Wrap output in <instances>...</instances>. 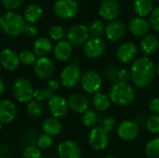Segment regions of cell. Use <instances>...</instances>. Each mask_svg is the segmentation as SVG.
<instances>
[{
	"instance_id": "cell-6",
	"label": "cell",
	"mask_w": 159,
	"mask_h": 158,
	"mask_svg": "<svg viewBox=\"0 0 159 158\" xmlns=\"http://www.w3.org/2000/svg\"><path fill=\"white\" fill-rule=\"evenodd\" d=\"M80 84L85 92L89 94H96L102 88V79L98 72L87 71L82 74Z\"/></svg>"
},
{
	"instance_id": "cell-13",
	"label": "cell",
	"mask_w": 159,
	"mask_h": 158,
	"mask_svg": "<svg viewBox=\"0 0 159 158\" xmlns=\"http://www.w3.org/2000/svg\"><path fill=\"white\" fill-rule=\"evenodd\" d=\"M105 42L101 37H92L84 44V54L89 59H97L105 51Z\"/></svg>"
},
{
	"instance_id": "cell-48",
	"label": "cell",
	"mask_w": 159,
	"mask_h": 158,
	"mask_svg": "<svg viewBox=\"0 0 159 158\" xmlns=\"http://www.w3.org/2000/svg\"><path fill=\"white\" fill-rule=\"evenodd\" d=\"M156 73L157 74V75L159 76V61L157 62V67H156Z\"/></svg>"
},
{
	"instance_id": "cell-31",
	"label": "cell",
	"mask_w": 159,
	"mask_h": 158,
	"mask_svg": "<svg viewBox=\"0 0 159 158\" xmlns=\"http://www.w3.org/2000/svg\"><path fill=\"white\" fill-rule=\"evenodd\" d=\"M97 121H98V115L94 111L89 109L88 111H86L85 113L82 114L81 122L85 127L91 128L96 125Z\"/></svg>"
},
{
	"instance_id": "cell-43",
	"label": "cell",
	"mask_w": 159,
	"mask_h": 158,
	"mask_svg": "<svg viewBox=\"0 0 159 158\" xmlns=\"http://www.w3.org/2000/svg\"><path fill=\"white\" fill-rule=\"evenodd\" d=\"M23 33H24L27 36L33 37V36H35V35L37 34L38 29H37V27H36L34 24H33V23H28V24H25Z\"/></svg>"
},
{
	"instance_id": "cell-36",
	"label": "cell",
	"mask_w": 159,
	"mask_h": 158,
	"mask_svg": "<svg viewBox=\"0 0 159 158\" xmlns=\"http://www.w3.org/2000/svg\"><path fill=\"white\" fill-rule=\"evenodd\" d=\"M48 35L54 41H61L65 36V30L61 25H53L48 30Z\"/></svg>"
},
{
	"instance_id": "cell-15",
	"label": "cell",
	"mask_w": 159,
	"mask_h": 158,
	"mask_svg": "<svg viewBox=\"0 0 159 158\" xmlns=\"http://www.w3.org/2000/svg\"><path fill=\"white\" fill-rule=\"evenodd\" d=\"M138 54V47L134 43L126 42L118 47L116 52V59L121 63H129L135 60Z\"/></svg>"
},
{
	"instance_id": "cell-35",
	"label": "cell",
	"mask_w": 159,
	"mask_h": 158,
	"mask_svg": "<svg viewBox=\"0 0 159 158\" xmlns=\"http://www.w3.org/2000/svg\"><path fill=\"white\" fill-rule=\"evenodd\" d=\"M52 144H53L52 137L45 133L40 134L36 140V146L40 150H48L52 146Z\"/></svg>"
},
{
	"instance_id": "cell-37",
	"label": "cell",
	"mask_w": 159,
	"mask_h": 158,
	"mask_svg": "<svg viewBox=\"0 0 159 158\" xmlns=\"http://www.w3.org/2000/svg\"><path fill=\"white\" fill-rule=\"evenodd\" d=\"M20 61L24 65H33L36 61V56L34 51L31 50H23L19 54Z\"/></svg>"
},
{
	"instance_id": "cell-22",
	"label": "cell",
	"mask_w": 159,
	"mask_h": 158,
	"mask_svg": "<svg viewBox=\"0 0 159 158\" xmlns=\"http://www.w3.org/2000/svg\"><path fill=\"white\" fill-rule=\"evenodd\" d=\"M158 46L159 41L157 37L152 34H147L146 35L143 36V39L140 43L141 49L145 57L153 55L157 50Z\"/></svg>"
},
{
	"instance_id": "cell-40",
	"label": "cell",
	"mask_w": 159,
	"mask_h": 158,
	"mask_svg": "<svg viewBox=\"0 0 159 158\" xmlns=\"http://www.w3.org/2000/svg\"><path fill=\"white\" fill-rule=\"evenodd\" d=\"M116 127V118L112 117V116H108V117H105L102 121V128L107 132H111L113 131Z\"/></svg>"
},
{
	"instance_id": "cell-1",
	"label": "cell",
	"mask_w": 159,
	"mask_h": 158,
	"mask_svg": "<svg viewBox=\"0 0 159 158\" xmlns=\"http://www.w3.org/2000/svg\"><path fill=\"white\" fill-rule=\"evenodd\" d=\"M129 73L132 83L139 88H144L153 82L156 74V67L153 61L143 56L133 61Z\"/></svg>"
},
{
	"instance_id": "cell-28",
	"label": "cell",
	"mask_w": 159,
	"mask_h": 158,
	"mask_svg": "<svg viewBox=\"0 0 159 158\" xmlns=\"http://www.w3.org/2000/svg\"><path fill=\"white\" fill-rule=\"evenodd\" d=\"M92 102L95 109L100 112H105L106 110H108L112 103L109 96L102 92H97L96 94H94Z\"/></svg>"
},
{
	"instance_id": "cell-54",
	"label": "cell",
	"mask_w": 159,
	"mask_h": 158,
	"mask_svg": "<svg viewBox=\"0 0 159 158\" xmlns=\"http://www.w3.org/2000/svg\"><path fill=\"white\" fill-rule=\"evenodd\" d=\"M102 1H105V0H102Z\"/></svg>"
},
{
	"instance_id": "cell-18",
	"label": "cell",
	"mask_w": 159,
	"mask_h": 158,
	"mask_svg": "<svg viewBox=\"0 0 159 158\" xmlns=\"http://www.w3.org/2000/svg\"><path fill=\"white\" fill-rule=\"evenodd\" d=\"M67 102L69 108L76 114H83L89 108V102L82 93H73L69 96Z\"/></svg>"
},
{
	"instance_id": "cell-16",
	"label": "cell",
	"mask_w": 159,
	"mask_h": 158,
	"mask_svg": "<svg viewBox=\"0 0 159 158\" xmlns=\"http://www.w3.org/2000/svg\"><path fill=\"white\" fill-rule=\"evenodd\" d=\"M58 156L60 158H81L82 152L75 142L65 140L58 145Z\"/></svg>"
},
{
	"instance_id": "cell-38",
	"label": "cell",
	"mask_w": 159,
	"mask_h": 158,
	"mask_svg": "<svg viewBox=\"0 0 159 158\" xmlns=\"http://www.w3.org/2000/svg\"><path fill=\"white\" fill-rule=\"evenodd\" d=\"M22 156L23 158H42V152L37 146L30 145L23 150Z\"/></svg>"
},
{
	"instance_id": "cell-32",
	"label": "cell",
	"mask_w": 159,
	"mask_h": 158,
	"mask_svg": "<svg viewBox=\"0 0 159 158\" xmlns=\"http://www.w3.org/2000/svg\"><path fill=\"white\" fill-rule=\"evenodd\" d=\"M146 129L151 134H159V115H152L145 121Z\"/></svg>"
},
{
	"instance_id": "cell-34",
	"label": "cell",
	"mask_w": 159,
	"mask_h": 158,
	"mask_svg": "<svg viewBox=\"0 0 159 158\" xmlns=\"http://www.w3.org/2000/svg\"><path fill=\"white\" fill-rule=\"evenodd\" d=\"M89 30L93 37H101L105 32V26L101 20H96L90 24Z\"/></svg>"
},
{
	"instance_id": "cell-20",
	"label": "cell",
	"mask_w": 159,
	"mask_h": 158,
	"mask_svg": "<svg viewBox=\"0 0 159 158\" xmlns=\"http://www.w3.org/2000/svg\"><path fill=\"white\" fill-rule=\"evenodd\" d=\"M127 33L126 26L123 22L119 20H114L105 26V35L106 38L110 41L116 42L123 38Z\"/></svg>"
},
{
	"instance_id": "cell-44",
	"label": "cell",
	"mask_w": 159,
	"mask_h": 158,
	"mask_svg": "<svg viewBox=\"0 0 159 158\" xmlns=\"http://www.w3.org/2000/svg\"><path fill=\"white\" fill-rule=\"evenodd\" d=\"M149 110L153 115H159V97L153 98L149 102Z\"/></svg>"
},
{
	"instance_id": "cell-7",
	"label": "cell",
	"mask_w": 159,
	"mask_h": 158,
	"mask_svg": "<svg viewBox=\"0 0 159 158\" xmlns=\"http://www.w3.org/2000/svg\"><path fill=\"white\" fill-rule=\"evenodd\" d=\"M54 13L61 19L69 20L78 12V4L75 0H57L53 6Z\"/></svg>"
},
{
	"instance_id": "cell-51",
	"label": "cell",
	"mask_w": 159,
	"mask_h": 158,
	"mask_svg": "<svg viewBox=\"0 0 159 158\" xmlns=\"http://www.w3.org/2000/svg\"><path fill=\"white\" fill-rule=\"evenodd\" d=\"M0 158H7V157H6V156H0Z\"/></svg>"
},
{
	"instance_id": "cell-5",
	"label": "cell",
	"mask_w": 159,
	"mask_h": 158,
	"mask_svg": "<svg viewBox=\"0 0 159 158\" xmlns=\"http://www.w3.org/2000/svg\"><path fill=\"white\" fill-rule=\"evenodd\" d=\"M81 76H82V73H81L79 66H77L76 64L71 63V64L66 65L61 70L60 79H61V85L64 88H73L80 82Z\"/></svg>"
},
{
	"instance_id": "cell-50",
	"label": "cell",
	"mask_w": 159,
	"mask_h": 158,
	"mask_svg": "<svg viewBox=\"0 0 159 158\" xmlns=\"http://www.w3.org/2000/svg\"><path fill=\"white\" fill-rule=\"evenodd\" d=\"M2 129V124H0V130Z\"/></svg>"
},
{
	"instance_id": "cell-29",
	"label": "cell",
	"mask_w": 159,
	"mask_h": 158,
	"mask_svg": "<svg viewBox=\"0 0 159 158\" xmlns=\"http://www.w3.org/2000/svg\"><path fill=\"white\" fill-rule=\"evenodd\" d=\"M26 111L32 118H39L44 113V107L40 102L32 100L26 105Z\"/></svg>"
},
{
	"instance_id": "cell-46",
	"label": "cell",
	"mask_w": 159,
	"mask_h": 158,
	"mask_svg": "<svg viewBox=\"0 0 159 158\" xmlns=\"http://www.w3.org/2000/svg\"><path fill=\"white\" fill-rule=\"evenodd\" d=\"M48 88L49 89H51L53 92H54V91H57V90L60 88V83H59L57 80L51 79V80H49V81H48Z\"/></svg>"
},
{
	"instance_id": "cell-49",
	"label": "cell",
	"mask_w": 159,
	"mask_h": 158,
	"mask_svg": "<svg viewBox=\"0 0 159 158\" xmlns=\"http://www.w3.org/2000/svg\"><path fill=\"white\" fill-rule=\"evenodd\" d=\"M105 158H117L116 156H113V155H109L107 156H105Z\"/></svg>"
},
{
	"instance_id": "cell-47",
	"label": "cell",
	"mask_w": 159,
	"mask_h": 158,
	"mask_svg": "<svg viewBox=\"0 0 159 158\" xmlns=\"http://www.w3.org/2000/svg\"><path fill=\"white\" fill-rule=\"evenodd\" d=\"M4 91H5V84H4V81L2 80V78H0V96H2Z\"/></svg>"
},
{
	"instance_id": "cell-52",
	"label": "cell",
	"mask_w": 159,
	"mask_h": 158,
	"mask_svg": "<svg viewBox=\"0 0 159 158\" xmlns=\"http://www.w3.org/2000/svg\"><path fill=\"white\" fill-rule=\"evenodd\" d=\"M1 68H2V67H1V65H0V71H1Z\"/></svg>"
},
{
	"instance_id": "cell-10",
	"label": "cell",
	"mask_w": 159,
	"mask_h": 158,
	"mask_svg": "<svg viewBox=\"0 0 159 158\" xmlns=\"http://www.w3.org/2000/svg\"><path fill=\"white\" fill-rule=\"evenodd\" d=\"M50 114L55 118H62L68 114L69 106L67 100L60 95H54L48 101Z\"/></svg>"
},
{
	"instance_id": "cell-24",
	"label": "cell",
	"mask_w": 159,
	"mask_h": 158,
	"mask_svg": "<svg viewBox=\"0 0 159 158\" xmlns=\"http://www.w3.org/2000/svg\"><path fill=\"white\" fill-rule=\"evenodd\" d=\"M33 48H34V53L38 58L47 57V55L49 54L52 49L51 40L48 37L41 36L34 42Z\"/></svg>"
},
{
	"instance_id": "cell-2",
	"label": "cell",
	"mask_w": 159,
	"mask_h": 158,
	"mask_svg": "<svg viewBox=\"0 0 159 158\" xmlns=\"http://www.w3.org/2000/svg\"><path fill=\"white\" fill-rule=\"evenodd\" d=\"M109 98L111 102L118 106H127L130 104L136 96L134 88L128 82L116 81L109 90Z\"/></svg>"
},
{
	"instance_id": "cell-41",
	"label": "cell",
	"mask_w": 159,
	"mask_h": 158,
	"mask_svg": "<svg viewBox=\"0 0 159 158\" xmlns=\"http://www.w3.org/2000/svg\"><path fill=\"white\" fill-rule=\"evenodd\" d=\"M118 68L116 67V66H115V65H110V66H108L107 68H106V70H105V74H106V76L111 80V81H114V83L115 82H116L117 81V74H118Z\"/></svg>"
},
{
	"instance_id": "cell-23",
	"label": "cell",
	"mask_w": 159,
	"mask_h": 158,
	"mask_svg": "<svg viewBox=\"0 0 159 158\" xmlns=\"http://www.w3.org/2000/svg\"><path fill=\"white\" fill-rule=\"evenodd\" d=\"M54 56L60 61H66L72 56V45L67 40L59 41L54 47Z\"/></svg>"
},
{
	"instance_id": "cell-30",
	"label": "cell",
	"mask_w": 159,
	"mask_h": 158,
	"mask_svg": "<svg viewBox=\"0 0 159 158\" xmlns=\"http://www.w3.org/2000/svg\"><path fill=\"white\" fill-rule=\"evenodd\" d=\"M145 154L149 158H159V137L151 139L146 143Z\"/></svg>"
},
{
	"instance_id": "cell-4",
	"label": "cell",
	"mask_w": 159,
	"mask_h": 158,
	"mask_svg": "<svg viewBox=\"0 0 159 158\" xmlns=\"http://www.w3.org/2000/svg\"><path fill=\"white\" fill-rule=\"evenodd\" d=\"M34 88L31 82L26 78H18L12 86V94L14 98L21 103H28L34 99Z\"/></svg>"
},
{
	"instance_id": "cell-53",
	"label": "cell",
	"mask_w": 159,
	"mask_h": 158,
	"mask_svg": "<svg viewBox=\"0 0 159 158\" xmlns=\"http://www.w3.org/2000/svg\"><path fill=\"white\" fill-rule=\"evenodd\" d=\"M46 158H52V157H46Z\"/></svg>"
},
{
	"instance_id": "cell-39",
	"label": "cell",
	"mask_w": 159,
	"mask_h": 158,
	"mask_svg": "<svg viewBox=\"0 0 159 158\" xmlns=\"http://www.w3.org/2000/svg\"><path fill=\"white\" fill-rule=\"evenodd\" d=\"M149 23H150V26L153 27L155 31L159 33V7L154 8L152 12L150 13Z\"/></svg>"
},
{
	"instance_id": "cell-11",
	"label": "cell",
	"mask_w": 159,
	"mask_h": 158,
	"mask_svg": "<svg viewBox=\"0 0 159 158\" xmlns=\"http://www.w3.org/2000/svg\"><path fill=\"white\" fill-rule=\"evenodd\" d=\"M34 71L37 77L48 79L51 77L55 72L54 62L48 57H40L36 59L34 64Z\"/></svg>"
},
{
	"instance_id": "cell-12",
	"label": "cell",
	"mask_w": 159,
	"mask_h": 158,
	"mask_svg": "<svg viewBox=\"0 0 159 158\" xmlns=\"http://www.w3.org/2000/svg\"><path fill=\"white\" fill-rule=\"evenodd\" d=\"M139 134V125L133 120H124L117 127L118 137L125 142L134 141Z\"/></svg>"
},
{
	"instance_id": "cell-27",
	"label": "cell",
	"mask_w": 159,
	"mask_h": 158,
	"mask_svg": "<svg viewBox=\"0 0 159 158\" xmlns=\"http://www.w3.org/2000/svg\"><path fill=\"white\" fill-rule=\"evenodd\" d=\"M133 8L138 17L144 18L154 9L153 0H135L133 4Z\"/></svg>"
},
{
	"instance_id": "cell-45",
	"label": "cell",
	"mask_w": 159,
	"mask_h": 158,
	"mask_svg": "<svg viewBox=\"0 0 159 158\" xmlns=\"http://www.w3.org/2000/svg\"><path fill=\"white\" fill-rule=\"evenodd\" d=\"M130 79V73L127 69H120L117 74V81L128 82Z\"/></svg>"
},
{
	"instance_id": "cell-26",
	"label": "cell",
	"mask_w": 159,
	"mask_h": 158,
	"mask_svg": "<svg viewBox=\"0 0 159 158\" xmlns=\"http://www.w3.org/2000/svg\"><path fill=\"white\" fill-rule=\"evenodd\" d=\"M43 15V8L38 4L29 5L24 11V20L28 23H34L38 21Z\"/></svg>"
},
{
	"instance_id": "cell-21",
	"label": "cell",
	"mask_w": 159,
	"mask_h": 158,
	"mask_svg": "<svg viewBox=\"0 0 159 158\" xmlns=\"http://www.w3.org/2000/svg\"><path fill=\"white\" fill-rule=\"evenodd\" d=\"M149 20L142 17H135L129 22V30L135 36H144L150 30Z\"/></svg>"
},
{
	"instance_id": "cell-8",
	"label": "cell",
	"mask_w": 159,
	"mask_h": 158,
	"mask_svg": "<svg viewBox=\"0 0 159 158\" xmlns=\"http://www.w3.org/2000/svg\"><path fill=\"white\" fill-rule=\"evenodd\" d=\"M89 143L94 151H102L109 144V135L102 127H95L89 134Z\"/></svg>"
},
{
	"instance_id": "cell-33",
	"label": "cell",
	"mask_w": 159,
	"mask_h": 158,
	"mask_svg": "<svg viewBox=\"0 0 159 158\" xmlns=\"http://www.w3.org/2000/svg\"><path fill=\"white\" fill-rule=\"evenodd\" d=\"M54 92L49 89L48 87L47 88H37L34 89V100L37 101V102H42V101H48L52 96H54Z\"/></svg>"
},
{
	"instance_id": "cell-19",
	"label": "cell",
	"mask_w": 159,
	"mask_h": 158,
	"mask_svg": "<svg viewBox=\"0 0 159 158\" xmlns=\"http://www.w3.org/2000/svg\"><path fill=\"white\" fill-rule=\"evenodd\" d=\"M17 115L16 106L10 100L0 101V124L7 125L13 122Z\"/></svg>"
},
{
	"instance_id": "cell-3",
	"label": "cell",
	"mask_w": 159,
	"mask_h": 158,
	"mask_svg": "<svg viewBox=\"0 0 159 158\" xmlns=\"http://www.w3.org/2000/svg\"><path fill=\"white\" fill-rule=\"evenodd\" d=\"M25 24L22 16L16 12H6L0 18V29L9 36H19L22 34Z\"/></svg>"
},
{
	"instance_id": "cell-9",
	"label": "cell",
	"mask_w": 159,
	"mask_h": 158,
	"mask_svg": "<svg viewBox=\"0 0 159 158\" xmlns=\"http://www.w3.org/2000/svg\"><path fill=\"white\" fill-rule=\"evenodd\" d=\"M66 36H67V41L72 46L78 47L84 45L89 40V27L84 24H75L69 29Z\"/></svg>"
},
{
	"instance_id": "cell-42",
	"label": "cell",
	"mask_w": 159,
	"mask_h": 158,
	"mask_svg": "<svg viewBox=\"0 0 159 158\" xmlns=\"http://www.w3.org/2000/svg\"><path fill=\"white\" fill-rule=\"evenodd\" d=\"M23 0H2V5L4 7L9 10H13L18 8L21 4Z\"/></svg>"
},
{
	"instance_id": "cell-17",
	"label": "cell",
	"mask_w": 159,
	"mask_h": 158,
	"mask_svg": "<svg viewBox=\"0 0 159 158\" xmlns=\"http://www.w3.org/2000/svg\"><path fill=\"white\" fill-rule=\"evenodd\" d=\"M120 6L116 0H105L99 7L100 16L106 20H113L119 15Z\"/></svg>"
},
{
	"instance_id": "cell-14",
	"label": "cell",
	"mask_w": 159,
	"mask_h": 158,
	"mask_svg": "<svg viewBox=\"0 0 159 158\" xmlns=\"http://www.w3.org/2000/svg\"><path fill=\"white\" fill-rule=\"evenodd\" d=\"M20 58L12 48H4L0 52V65L7 71H16L20 66Z\"/></svg>"
},
{
	"instance_id": "cell-25",
	"label": "cell",
	"mask_w": 159,
	"mask_h": 158,
	"mask_svg": "<svg viewBox=\"0 0 159 158\" xmlns=\"http://www.w3.org/2000/svg\"><path fill=\"white\" fill-rule=\"evenodd\" d=\"M42 129L45 134L51 137L58 136L62 130V125L58 118L53 116L46 118L42 123Z\"/></svg>"
}]
</instances>
